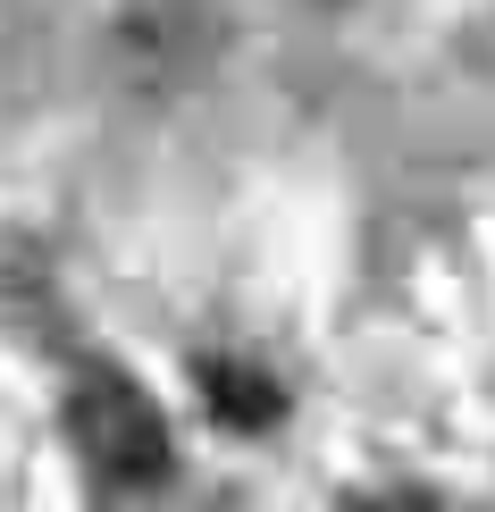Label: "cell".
Listing matches in <instances>:
<instances>
[{"label": "cell", "instance_id": "cell-1", "mask_svg": "<svg viewBox=\"0 0 495 512\" xmlns=\"http://www.w3.org/2000/svg\"><path fill=\"white\" fill-rule=\"evenodd\" d=\"M68 437H76V454L93 462L101 479H118V487H160L168 471H177L168 412L126 370H110V361H84V370H76V387H68Z\"/></svg>", "mask_w": 495, "mask_h": 512}, {"label": "cell", "instance_id": "cell-2", "mask_svg": "<svg viewBox=\"0 0 495 512\" xmlns=\"http://www.w3.org/2000/svg\"><path fill=\"white\" fill-rule=\"evenodd\" d=\"M193 387H202V412L219 420V429H235V437H269L277 420H286V378H277L261 353H202Z\"/></svg>", "mask_w": 495, "mask_h": 512}, {"label": "cell", "instance_id": "cell-3", "mask_svg": "<svg viewBox=\"0 0 495 512\" xmlns=\"http://www.w3.org/2000/svg\"><path fill=\"white\" fill-rule=\"evenodd\" d=\"M353 512H428V496H412V487L403 496H353Z\"/></svg>", "mask_w": 495, "mask_h": 512}]
</instances>
